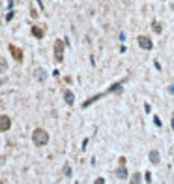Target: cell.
<instances>
[{"label": "cell", "instance_id": "1", "mask_svg": "<svg viewBox=\"0 0 174 184\" xmlns=\"http://www.w3.org/2000/svg\"><path fill=\"white\" fill-rule=\"evenodd\" d=\"M32 143H34L36 147H45V145L49 143V133H47L45 130H41V128H36V130L32 132Z\"/></svg>", "mask_w": 174, "mask_h": 184}, {"label": "cell", "instance_id": "2", "mask_svg": "<svg viewBox=\"0 0 174 184\" xmlns=\"http://www.w3.org/2000/svg\"><path fill=\"white\" fill-rule=\"evenodd\" d=\"M64 45H66V40H56L55 41V60L56 62H62V58H64Z\"/></svg>", "mask_w": 174, "mask_h": 184}, {"label": "cell", "instance_id": "3", "mask_svg": "<svg viewBox=\"0 0 174 184\" xmlns=\"http://www.w3.org/2000/svg\"><path fill=\"white\" fill-rule=\"evenodd\" d=\"M137 41H139V45L142 49H146V51H150L152 47H154V43H152V40L148 38V36H139L137 38Z\"/></svg>", "mask_w": 174, "mask_h": 184}, {"label": "cell", "instance_id": "4", "mask_svg": "<svg viewBox=\"0 0 174 184\" xmlns=\"http://www.w3.org/2000/svg\"><path fill=\"white\" fill-rule=\"evenodd\" d=\"M11 128V119L6 115H0V132H8Z\"/></svg>", "mask_w": 174, "mask_h": 184}, {"label": "cell", "instance_id": "5", "mask_svg": "<svg viewBox=\"0 0 174 184\" xmlns=\"http://www.w3.org/2000/svg\"><path fill=\"white\" fill-rule=\"evenodd\" d=\"M10 53H11V56H13L17 62H22V51H21L19 47H15V45H10Z\"/></svg>", "mask_w": 174, "mask_h": 184}, {"label": "cell", "instance_id": "6", "mask_svg": "<svg viewBox=\"0 0 174 184\" xmlns=\"http://www.w3.org/2000/svg\"><path fill=\"white\" fill-rule=\"evenodd\" d=\"M32 36H34V38H38V40H41V38L45 36V27H39V25L32 27Z\"/></svg>", "mask_w": 174, "mask_h": 184}, {"label": "cell", "instance_id": "7", "mask_svg": "<svg viewBox=\"0 0 174 184\" xmlns=\"http://www.w3.org/2000/svg\"><path fill=\"white\" fill-rule=\"evenodd\" d=\"M64 100H66V103L67 105H73V103H75V94H73V92L71 90H64Z\"/></svg>", "mask_w": 174, "mask_h": 184}, {"label": "cell", "instance_id": "8", "mask_svg": "<svg viewBox=\"0 0 174 184\" xmlns=\"http://www.w3.org/2000/svg\"><path fill=\"white\" fill-rule=\"evenodd\" d=\"M34 77H36L38 81H41V83H43V81L47 79V73H45V70H41V68H38V70L34 72Z\"/></svg>", "mask_w": 174, "mask_h": 184}, {"label": "cell", "instance_id": "9", "mask_svg": "<svg viewBox=\"0 0 174 184\" xmlns=\"http://www.w3.org/2000/svg\"><path fill=\"white\" fill-rule=\"evenodd\" d=\"M116 177H118L120 180H123V178H127V169H126V165H120V169L116 171Z\"/></svg>", "mask_w": 174, "mask_h": 184}, {"label": "cell", "instance_id": "10", "mask_svg": "<svg viewBox=\"0 0 174 184\" xmlns=\"http://www.w3.org/2000/svg\"><path fill=\"white\" fill-rule=\"evenodd\" d=\"M148 158H150V162H152V164H159V152H157V150H150Z\"/></svg>", "mask_w": 174, "mask_h": 184}, {"label": "cell", "instance_id": "11", "mask_svg": "<svg viewBox=\"0 0 174 184\" xmlns=\"http://www.w3.org/2000/svg\"><path fill=\"white\" fill-rule=\"evenodd\" d=\"M152 28H154V32H156V34H161V30H163V28H161V25H159L157 21H154V23H152Z\"/></svg>", "mask_w": 174, "mask_h": 184}, {"label": "cell", "instance_id": "12", "mask_svg": "<svg viewBox=\"0 0 174 184\" xmlns=\"http://www.w3.org/2000/svg\"><path fill=\"white\" fill-rule=\"evenodd\" d=\"M64 177H71V167H69V165L64 167Z\"/></svg>", "mask_w": 174, "mask_h": 184}, {"label": "cell", "instance_id": "13", "mask_svg": "<svg viewBox=\"0 0 174 184\" xmlns=\"http://www.w3.org/2000/svg\"><path fill=\"white\" fill-rule=\"evenodd\" d=\"M131 182H140V175H139V173H135V175H133V178H131Z\"/></svg>", "mask_w": 174, "mask_h": 184}, {"label": "cell", "instance_id": "14", "mask_svg": "<svg viewBox=\"0 0 174 184\" xmlns=\"http://www.w3.org/2000/svg\"><path fill=\"white\" fill-rule=\"evenodd\" d=\"M0 70H6V60L0 58Z\"/></svg>", "mask_w": 174, "mask_h": 184}, {"label": "cell", "instance_id": "15", "mask_svg": "<svg viewBox=\"0 0 174 184\" xmlns=\"http://www.w3.org/2000/svg\"><path fill=\"white\" fill-rule=\"evenodd\" d=\"M144 178H146V182H152V175H150V173H146Z\"/></svg>", "mask_w": 174, "mask_h": 184}, {"label": "cell", "instance_id": "16", "mask_svg": "<svg viewBox=\"0 0 174 184\" xmlns=\"http://www.w3.org/2000/svg\"><path fill=\"white\" fill-rule=\"evenodd\" d=\"M6 19H8V21H11V19H13V11H10V13L6 15Z\"/></svg>", "mask_w": 174, "mask_h": 184}, {"label": "cell", "instance_id": "17", "mask_svg": "<svg viewBox=\"0 0 174 184\" xmlns=\"http://www.w3.org/2000/svg\"><path fill=\"white\" fill-rule=\"evenodd\" d=\"M168 92H170V94H174V85H170V86H168Z\"/></svg>", "mask_w": 174, "mask_h": 184}, {"label": "cell", "instance_id": "18", "mask_svg": "<svg viewBox=\"0 0 174 184\" xmlns=\"http://www.w3.org/2000/svg\"><path fill=\"white\" fill-rule=\"evenodd\" d=\"M172 130H174V119H172Z\"/></svg>", "mask_w": 174, "mask_h": 184}]
</instances>
